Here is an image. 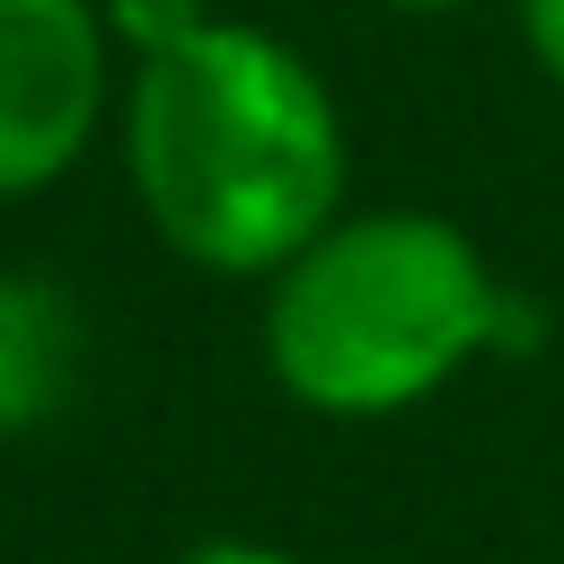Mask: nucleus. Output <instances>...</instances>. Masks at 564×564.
I'll return each instance as SVG.
<instances>
[{
    "instance_id": "20e7f679",
    "label": "nucleus",
    "mask_w": 564,
    "mask_h": 564,
    "mask_svg": "<svg viewBox=\"0 0 564 564\" xmlns=\"http://www.w3.org/2000/svg\"><path fill=\"white\" fill-rule=\"evenodd\" d=\"M88 379V308L35 264H0V441L70 414Z\"/></svg>"
},
{
    "instance_id": "f257e3e1",
    "label": "nucleus",
    "mask_w": 564,
    "mask_h": 564,
    "mask_svg": "<svg viewBox=\"0 0 564 564\" xmlns=\"http://www.w3.org/2000/svg\"><path fill=\"white\" fill-rule=\"evenodd\" d=\"M115 159L150 238L212 282L282 273L352 194L335 79L238 9L123 62Z\"/></svg>"
},
{
    "instance_id": "0eeeda50",
    "label": "nucleus",
    "mask_w": 564,
    "mask_h": 564,
    "mask_svg": "<svg viewBox=\"0 0 564 564\" xmlns=\"http://www.w3.org/2000/svg\"><path fill=\"white\" fill-rule=\"evenodd\" d=\"M167 564H308L300 546L282 538H247V529H212V538H185Z\"/></svg>"
},
{
    "instance_id": "f03ea898",
    "label": "nucleus",
    "mask_w": 564,
    "mask_h": 564,
    "mask_svg": "<svg viewBox=\"0 0 564 564\" xmlns=\"http://www.w3.org/2000/svg\"><path fill=\"white\" fill-rule=\"evenodd\" d=\"M538 335V300L432 203H344L256 282V361L317 423H397Z\"/></svg>"
},
{
    "instance_id": "7ed1b4c3",
    "label": "nucleus",
    "mask_w": 564,
    "mask_h": 564,
    "mask_svg": "<svg viewBox=\"0 0 564 564\" xmlns=\"http://www.w3.org/2000/svg\"><path fill=\"white\" fill-rule=\"evenodd\" d=\"M123 106V44L97 0H0V203L88 167Z\"/></svg>"
},
{
    "instance_id": "39448f33",
    "label": "nucleus",
    "mask_w": 564,
    "mask_h": 564,
    "mask_svg": "<svg viewBox=\"0 0 564 564\" xmlns=\"http://www.w3.org/2000/svg\"><path fill=\"white\" fill-rule=\"evenodd\" d=\"M97 9H106V26H115L123 62H141V53L176 44V35H194L203 18H220L229 0H97Z\"/></svg>"
},
{
    "instance_id": "423d86ee",
    "label": "nucleus",
    "mask_w": 564,
    "mask_h": 564,
    "mask_svg": "<svg viewBox=\"0 0 564 564\" xmlns=\"http://www.w3.org/2000/svg\"><path fill=\"white\" fill-rule=\"evenodd\" d=\"M511 26H520V53L546 88H564V0H511Z\"/></svg>"
},
{
    "instance_id": "6e6552de",
    "label": "nucleus",
    "mask_w": 564,
    "mask_h": 564,
    "mask_svg": "<svg viewBox=\"0 0 564 564\" xmlns=\"http://www.w3.org/2000/svg\"><path fill=\"white\" fill-rule=\"evenodd\" d=\"M388 9H405V18H458V9H485V0H388Z\"/></svg>"
}]
</instances>
